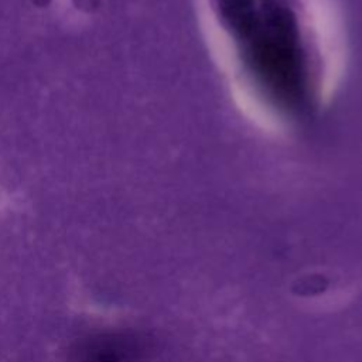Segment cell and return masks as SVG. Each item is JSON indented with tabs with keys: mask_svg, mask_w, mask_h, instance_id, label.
<instances>
[{
	"mask_svg": "<svg viewBox=\"0 0 362 362\" xmlns=\"http://www.w3.org/2000/svg\"><path fill=\"white\" fill-rule=\"evenodd\" d=\"M31 1L37 7H47L51 3V0H31Z\"/></svg>",
	"mask_w": 362,
	"mask_h": 362,
	"instance_id": "4",
	"label": "cell"
},
{
	"mask_svg": "<svg viewBox=\"0 0 362 362\" xmlns=\"http://www.w3.org/2000/svg\"><path fill=\"white\" fill-rule=\"evenodd\" d=\"M235 98H236L239 106L245 110V113L249 117H252L253 120H256L262 127H264V129H276L274 119L246 90H243L242 88L236 89L235 90Z\"/></svg>",
	"mask_w": 362,
	"mask_h": 362,
	"instance_id": "2",
	"label": "cell"
},
{
	"mask_svg": "<svg viewBox=\"0 0 362 362\" xmlns=\"http://www.w3.org/2000/svg\"><path fill=\"white\" fill-rule=\"evenodd\" d=\"M141 356L140 341L124 332H100L74 344L66 362H137Z\"/></svg>",
	"mask_w": 362,
	"mask_h": 362,
	"instance_id": "1",
	"label": "cell"
},
{
	"mask_svg": "<svg viewBox=\"0 0 362 362\" xmlns=\"http://www.w3.org/2000/svg\"><path fill=\"white\" fill-rule=\"evenodd\" d=\"M76 6L90 10L92 6H96V0H79V1H76Z\"/></svg>",
	"mask_w": 362,
	"mask_h": 362,
	"instance_id": "3",
	"label": "cell"
}]
</instances>
